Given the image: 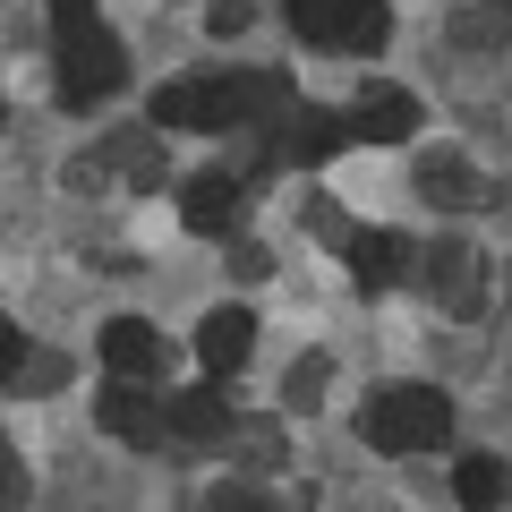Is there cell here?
I'll list each match as a JSON object with an SVG mask.
<instances>
[{
    "label": "cell",
    "mask_w": 512,
    "mask_h": 512,
    "mask_svg": "<svg viewBox=\"0 0 512 512\" xmlns=\"http://www.w3.org/2000/svg\"><path fill=\"white\" fill-rule=\"evenodd\" d=\"M504 487H512V478H504V461H495V453H470V461L453 470V495H461L470 512H495V504H504Z\"/></svg>",
    "instance_id": "cell-12"
},
{
    "label": "cell",
    "mask_w": 512,
    "mask_h": 512,
    "mask_svg": "<svg viewBox=\"0 0 512 512\" xmlns=\"http://www.w3.org/2000/svg\"><path fill=\"white\" fill-rule=\"evenodd\" d=\"M103 367H111V384H154L163 376V333L146 316H111L103 325Z\"/></svg>",
    "instance_id": "cell-6"
},
{
    "label": "cell",
    "mask_w": 512,
    "mask_h": 512,
    "mask_svg": "<svg viewBox=\"0 0 512 512\" xmlns=\"http://www.w3.org/2000/svg\"><path fill=\"white\" fill-rule=\"evenodd\" d=\"M180 222L188 231H231L239 222V171H197L180 188Z\"/></svg>",
    "instance_id": "cell-9"
},
{
    "label": "cell",
    "mask_w": 512,
    "mask_h": 512,
    "mask_svg": "<svg viewBox=\"0 0 512 512\" xmlns=\"http://www.w3.org/2000/svg\"><path fill=\"white\" fill-rule=\"evenodd\" d=\"M350 137H376V146H402V137H419V94L410 86H367L359 103L342 111Z\"/></svg>",
    "instance_id": "cell-7"
},
{
    "label": "cell",
    "mask_w": 512,
    "mask_h": 512,
    "mask_svg": "<svg viewBox=\"0 0 512 512\" xmlns=\"http://www.w3.org/2000/svg\"><path fill=\"white\" fill-rule=\"evenodd\" d=\"M342 256H350V274H359V291H393V274H402V248H393L384 231L342 239Z\"/></svg>",
    "instance_id": "cell-10"
},
{
    "label": "cell",
    "mask_w": 512,
    "mask_h": 512,
    "mask_svg": "<svg viewBox=\"0 0 512 512\" xmlns=\"http://www.w3.org/2000/svg\"><path fill=\"white\" fill-rule=\"evenodd\" d=\"M248 350H256V316L248 308H205V325H197V367L205 376H239L248 367Z\"/></svg>",
    "instance_id": "cell-8"
},
{
    "label": "cell",
    "mask_w": 512,
    "mask_h": 512,
    "mask_svg": "<svg viewBox=\"0 0 512 512\" xmlns=\"http://www.w3.org/2000/svg\"><path fill=\"white\" fill-rule=\"evenodd\" d=\"M205 512H274V504H265L256 487H214V504H205Z\"/></svg>",
    "instance_id": "cell-13"
},
{
    "label": "cell",
    "mask_w": 512,
    "mask_h": 512,
    "mask_svg": "<svg viewBox=\"0 0 512 512\" xmlns=\"http://www.w3.org/2000/svg\"><path fill=\"white\" fill-rule=\"evenodd\" d=\"M359 436L376 444L384 461L436 453V444H453V402H444L436 384H384L376 402L359 410Z\"/></svg>",
    "instance_id": "cell-3"
},
{
    "label": "cell",
    "mask_w": 512,
    "mask_h": 512,
    "mask_svg": "<svg viewBox=\"0 0 512 512\" xmlns=\"http://www.w3.org/2000/svg\"><path fill=\"white\" fill-rule=\"evenodd\" d=\"M291 9V35L316 43V52H384V35H393V9L384 0H282Z\"/></svg>",
    "instance_id": "cell-4"
},
{
    "label": "cell",
    "mask_w": 512,
    "mask_h": 512,
    "mask_svg": "<svg viewBox=\"0 0 512 512\" xmlns=\"http://www.w3.org/2000/svg\"><path fill=\"white\" fill-rule=\"evenodd\" d=\"M52 60H60V103H77V111L120 94V77H128V52L94 0H52Z\"/></svg>",
    "instance_id": "cell-2"
},
{
    "label": "cell",
    "mask_w": 512,
    "mask_h": 512,
    "mask_svg": "<svg viewBox=\"0 0 512 512\" xmlns=\"http://www.w3.org/2000/svg\"><path fill=\"white\" fill-rule=\"evenodd\" d=\"M504 9H512V0H504Z\"/></svg>",
    "instance_id": "cell-15"
},
{
    "label": "cell",
    "mask_w": 512,
    "mask_h": 512,
    "mask_svg": "<svg viewBox=\"0 0 512 512\" xmlns=\"http://www.w3.org/2000/svg\"><path fill=\"white\" fill-rule=\"evenodd\" d=\"M94 419H103V436L137 444V453H154V444H171V410L154 402L146 384H103V402H94Z\"/></svg>",
    "instance_id": "cell-5"
},
{
    "label": "cell",
    "mask_w": 512,
    "mask_h": 512,
    "mask_svg": "<svg viewBox=\"0 0 512 512\" xmlns=\"http://www.w3.org/2000/svg\"><path fill=\"white\" fill-rule=\"evenodd\" d=\"M18 359H26V333L9 325V316H0V376H9V367H18Z\"/></svg>",
    "instance_id": "cell-14"
},
{
    "label": "cell",
    "mask_w": 512,
    "mask_h": 512,
    "mask_svg": "<svg viewBox=\"0 0 512 512\" xmlns=\"http://www.w3.org/2000/svg\"><path fill=\"white\" fill-rule=\"evenodd\" d=\"M265 103H282L274 77H256V69H197V77L154 86V128H171V137H222V128H248Z\"/></svg>",
    "instance_id": "cell-1"
},
{
    "label": "cell",
    "mask_w": 512,
    "mask_h": 512,
    "mask_svg": "<svg viewBox=\"0 0 512 512\" xmlns=\"http://www.w3.org/2000/svg\"><path fill=\"white\" fill-rule=\"evenodd\" d=\"M222 419H231V410H222V384L214 376L188 384L180 402H171V436H222Z\"/></svg>",
    "instance_id": "cell-11"
}]
</instances>
